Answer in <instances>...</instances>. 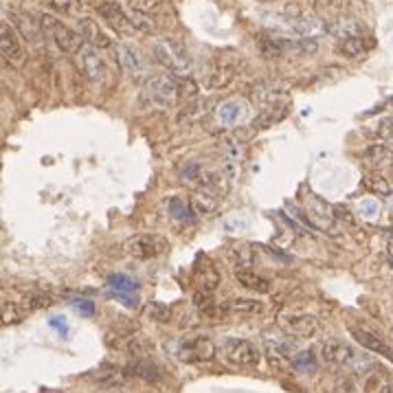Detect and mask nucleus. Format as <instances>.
<instances>
[{
	"instance_id": "nucleus-1",
	"label": "nucleus",
	"mask_w": 393,
	"mask_h": 393,
	"mask_svg": "<svg viewBox=\"0 0 393 393\" xmlns=\"http://www.w3.org/2000/svg\"><path fill=\"white\" fill-rule=\"evenodd\" d=\"M143 97L157 108H170L178 101V77L172 73L152 75L143 84Z\"/></svg>"
},
{
	"instance_id": "nucleus-2",
	"label": "nucleus",
	"mask_w": 393,
	"mask_h": 393,
	"mask_svg": "<svg viewBox=\"0 0 393 393\" xmlns=\"http://www.w3.org/2000/svg\"><path fill=\"white\" fill-rule=\"evenodd\" d=\"M154 57L172 73H187L192 68V55L176 40H159L154 44Z\"/></svg>"
},
{
	"instance_id": "nucleus-3",
	"label": "nucleus",
	"mask_w": 393,
	"mask_h": 393,
	"mask_svg": "<svg viewBox=\"0 0 393 393\" xmlns=\"http://www.w3.org/2000/svg\"><path fill=\"white\" fill-rule=\"evenodd\" d=\"M222 359L235 367H257L261 361L259 347L246 339H229L220 347Z\"/></svg>"
},
{
	"instance_id": "nucleus-4",
	"label": "nucleus",
	"mask_w": 393,
	"mask_h": 393,
	"mask_svg": "<svg viewBox=\"0 0 393 393\" xmlns=\"http://www.w3.org/2000/svg\"><path fill=\"white\" fill-rule=\"evenodd\" d=\"M123 248L130 257L154 259V257H159L168 251V240H165L163 235H157V233H141V235L130 237V240L123 244Z\"/></svg>"
},
{
	"instance_id": "nucleus-5",
	"label": "nucleus",
	"mask_w": 393,
	"mask_h": 393,
	"mask_svg": "<svg viewBox=\"0 0 393 393\" xmlns=\"http://www.w3.org/2000/svg\"><path fill=\"white\" fill-rule=\"evenodd\" d=\"M279 328L292 339H305L316 334L319 330V319L310 312H296V310H288V312L279 314Z\"/></svg>"
},
{
	"instance_id": "nucleus-6",
	"label": "nucleus",
	"mask_w": 393,
	"mask_h": 393,
	"mask_svg": "<svg viewBox=\"0 0 393 393\" xmlns=\"http://www.w3.org/2000/svg\"><path fill=\"white\" fill-rule=\"evenodd\" d=\"M117 57H119V64H121V68L125 70V75L132 79V81L145 84V81L152 77L148 64L143 62L141 53L134 49V46H130V44H125V42H119V46H117Z\"/></svg>"
},
{
	"instance_id": "nucleus-7",
	"label": "nucleus",
	"mask_w": 393,
	"mask_h": 393,
	"mask_svg": "<svg viewBox=\"0 0 393 393\" xmlns=\"http://www.w3.org/2000/svg\"><path fill=\"white\" fill-rule=\"evenodd\" d=\"M75 64L79 68V73L88 81H101L105 77V62H103L97 46H92V44L81 46V49L75 53Z\"/></svg>"
},
{
	"instance_id": "nucleus-8",
	"label": "nucleus",
	"mask_w": 393,
	"mask_h": 393,
	"mask_svg": "<svg viewBox=\"0 0 393 393\" xmlns=\"http://www.w3.org/2000/svg\"><path fill=\"white\" fill-rule=\"evenodd\" d=\"M42 27L46 31H51L53 40L57 42V46L64 53H77L81 46H84V44H81V42H84L81 33H77V31H73L70 27L62 25V22H59L57 18H53V16H42Z\"/></svg>"
},
{
	"instance_id": "nucleus-9",
	"label": "nucleus",
	"mask_w": 393,
	"mask_h": 393,
	"mask_svg": "<svg viewBox=\"0 0 393 393\" xmlns=\"http://www.w3.org/2000/svg\"><path fill=\"white\" fill-rule=\"evenodd\" d=\"M216 356V345L209 336H194L178 345V359L183 363H209Z\"/></svg>"
},
{
	"instance_id": "nucleus-10",
	"label": "nucleus",
	"mask_w": 393,
	"mask_h": 393,
	"mask_svg": "<svg viewBox=\"0 0 393 393\" xmlns=\"http://www.w3.org/2000/svg\"><path fill=\"white\" fill-rule=\"evenodd\" d=\"M305 218L314 229L330 231L336 216H334V209H332L328 202H323L319 196H312L305 202Z\"/></svg>"
},
{
	"instance_id": "nucleus-11",
	"label": "nucleus",
	"mask_w": 393,
	"mask_h": 393,
	"mask_svg": "<svg viewBox=\"0 0 393 393\" xmlns=\"http://www.w3.org/2000/svg\"><path fill=\"white\" fill-rule=\"evenodd\" d=\"M321 354H323V361L330 365H336V367H347L352 363H356V352L352 345H347L345 341L339 339H330L321 345Z\"/></svg>"
},
{
	"instance_id": "nucleus-12",
	"label": "nucleus",
	"mask_w": 393,
	"mask_h": 393,
	"mask_svg": "<svg viewBox=\"0 0 393 393\" xmlns=\"http://www.w3.org/2000/svg\"><path fill=\"white\" fill-rule=\"evenodd\" d=\"M0 49L7 62L20 66L22 59H25V51H22V42L18 38V33L11 29L7 22H3V29H0Z\"/></svg>"
},
{
	"instance_id": "nucleus-13",
	"label": "nucleus",
	"mask_w": 393,
	"mask_h": 393,
	"mask_svg": "<svg viewBox=\"0 0 393 393\" xmlns=\"http://www.w3.org/2000/svg\"><path fill=\"white\" fill-rule=\"evenodd\" d=\"M246 112H248L246 101H242V99H226V101H222L218 105L216 117H218V121L224 128H233V125H240L244 121Z\"/></svg>"
},
{
	"instance_id": "nucleus-14",
	"label": "nucleus",
	"mask_w": 393,
	"mask_h": 393,
	"mask_svg": "<svg viewBox=\"0 0 393 393\" xmlns=\"http://www.w3.org/2000/svg\"><path fill=\"white\" fill-rule=\"evenodd\" d=\"M99 14H101V18L105 20V25H110L114 31H119L121 35H128V33L137 31V29L132 27V22H130V18H128V14H125V9H121L119 5L101 3V5H99Z\"/></svg>"
},
{
	"instance_id": "nucleus-15",
	"label": "nucleus",
	"mask_w": 393,
	"mask_h": 393,
	"mask_svg": "<svg viewBox=\"0 0 393 393\" xmlns=\"http://www.w3.org/2000/svg\"><path fill=\"white\" fill-rule=\"evenodd\" d=\"M233 275H235V281L246 290H253L259 294H268L272 290V281L251 268H235Z\"/></svg>"
},
{
	"instance_id": "nucleus-16",
	"label": "nucleus",
	"mask_w": 393,
	"mask_h": 393,
	"mask_svg": "<svg viewBox=\"0 0 393 393\" xmlns=\"http://www.w3.org/2000/svg\"><path fill=\"white\" fill-rule=\"evenodd\" d=\"M363 163L372 170H387L393 165V150L385 143H376V145H369L363 152Z\"/></svg>"
},
{
	"instance_id": "nucleus-17",
	"label": "nucleus",
	"mask_w": 393,
	"mask_h": 393,
	"mask_svg": "<svg viewBox=\"0 0 393 393\" xmlns=\"http://www.w3.org/2000/svg\"><path fill=\"white\" fill-rule=\"evenodd\" d=\"M352 334H354V339L359 341L363 347H367V350H372V352H376V354H380V356H385V359H389L391 363H393V350L391 347H387V345L380 341L376 334H372V332L369 330H363V328H352Z\"/></svg>"
},
{
	"instance_id": "nucleus-18",
	"label": "nucleus",
	"mask_w": 393,
	"mask_h": 393,
	"mask_svg": "<svg viewBox=\"0 0 393 393\" xmlns=\"http://www.w3.org/2000/svg\"><path fill=\"white\" fill-rule=\"evenodd\" d=\"M128 374H132L141 380H148V383H159L161 380V367L150 361V359H137L132 365L128 367Z\"/></svg>"
},
{
	"instance_id": "nucleus-19",
	"label": "nucleus",
	"mask_w": 393,
	"mask_h": 393,
	"mask_svg": "<svg viewBox=\"0 0 393 393\" xmlns=\"http://www.w3.org/2000/svg\"><path fill=\"white\" fill-rule=\"evenodd\" d=\"M79 33H81V38H84V44H92V46H101V49H105V46H110V38L101 31L99 25H94L92 20H81L79 22Z\"/></svg>"
},
{
	"instance_id": "nucleus-20",
	"label": "nucleus",
	"mask_w": 393,
	"mask_h": 393,
	"mask_svg": "<svg viewBox=\"0 0 393 393\" xmlns=\"http://www.w3.org/2000/svg\"><path fill=\"white\" fill-rule=\"evenodd\" d=\"M266 354L272 363H285L292 361V356L296 354V345L292 341H266Z\"/></svg>"
},
{
	"instance_id": "nucleus-21",
	"label": "nucleus",
	"mask_w": 393,
	"mask_h": 393,
	"mask_svg": "<svg viewBox=\"0 0 393 393\" xmlns=\"http://www.w3.org/2000/svg\"><path fill=\"white\" fill-rule=\"evenodd\" d=\"M192 207L196 211V216H211V213L218 211L220 200L216 194L207 192V189H200V192L192 196Z\"/></svg>"
},
{
	"instance_id": "nucleus-22",
	"label": "nucleus",
	"mask_w": 393,
	"mask_h": 393,
	"mask_svg": "<svg viewBox=\"0 0 393 393\" xmlns=\"http://www.w3.org/2000/svg\"><path fill=\"white\" fill-rule=\"evenodd\" d=\"M16 20V27L20 29V33L25 35V40L33 42V44H40L44 40V35H42V25H38L29 14H16L14 16Z\"/></svg>"
},
{
	"instance_id": "nucleus-23",
	"label": "nucleus",
	"mask_w": 393,
	"mask_h": 393,
	"mask_svg": "<svg viewBox=\"0 0 393 393\" xmlns=\"http://www.w3.org/2000/svg\"><path fill=\"white\" fill-rule=\"evenodd\" d=\"M209 108H211L209 99H200V97L189 99V103L185 105L181 112H178V121H181V123H194V121H198V119L205 117L209 112Z\"/></svg>"
},
{
	"instance_id": "nucleus-24",
	"label": "nucleus",
	"mask_w": 393,
	"mask_h": 393,
	"mask_svg": "<svg viewBox=\"0 0 393 393\" xmlns=\"http://www.w3.org/2000/svg\"><path fill=\"white\" fill-rule=\"evenodd\" d=\"M170 216L178 222H194L196 211L192 207V202H185L181 198H172L170 200Z\"/></svg>"
},
{
	"instance_id": "nucleus-25",
	"label": "nucleus",
	"mask_w": 393,
	"mask_h": 393,
	"mask_svg": "<svg viewBox=\"0 0 393 393\" xmlns=\"http://www.w3.org/2000/svg\"><path fill=\"white\" fill-rule=\"evenodd\" d=\"M196 279H198V290L200 292H213V288H218V281H220V275L216 272L211 264H207V268H198L196 272Z\"/></svg>"
},
{
	"instance_id": "nucleus-26",
	"label": "nucleus",
	"mask_w": 393,
	"mask_h": 393,
	"mask_svg": "<svg viewBox=\"0 0 393 393\" xmlns=\"http://www.w3.org/2000/svg\"><path fill=\"white\" fill-rule=\"evenodd\" d=\"M125 14H128L130 22H132V27H134L137 31H143V33H157V31H159L157 22H154L150 16L143 14V11H139L137 7L125 9Z\"/></svg>"
},
{
	"instance_id": "nucleus-27",
	"label": "nucleus",
	"mask_w": 393,
	"mask_h": 393,
	"mask_svg": "<svg viewBox=\"0 0 393 393\" xmlns=\"http://www.w3.org/2000/svg\"><path fill=\"white\" fill-rule=\"evenodd\" d=\"M292 367L296 369V372H303V374H312L316 372V359H314V354L310 352V350H299L294 356H292Z\"/></svg>"
},
{
	"instance_id": "nucleus-28",
	"label": "nucleus",
	"mask_w": 393,
	"mask_h": 393,
	"mask_svg": "<svg viewBox=\"0 0 393 393\" xmlns=\"http://www.w3.org/2000/svg\"><path fill=\"white\" fill-rule=\"evenodd\" d=\"M332 31H334L341 40H347V38H361L363 35V29L359 27V22L354 20H345L341 18L336 25H332Z\"/></svg>"
},
{
	"instance_id": "nucleus-29",
	"label": "nucleus",
	"mask_w": 393,
	"mask_h": 393,
	"mask_svg": "<svg viewBox=\"0 0 393 393\" xmlns=\"http://www.w3.org/2000/svg\"><path fill=\"white\" fill-rule=\"evenodd\" d=\"M108 285H110L114 292H125V294H132L139 288V283L132 277L123 275V272H119V275H110L108 277Z\"/></svg>"
},
{
	"instance_id": "nucleus-30",
	"label": "nucleus",
	"mask_w": 393,
	"mask_h": 393,
	"mask_svg": "<svg viewBox=\"0 0 393 393\" xmlns=\"http://www.w3.org/2000/svg\"><path fill=\"white\" fill-rule=\"evenodd\" d=\"M229 310L237 314H259L261 310H264V305L255 299H235L229 303Z\"/></svg>"
},
{
	"instance_id": "nucleus-31",
	"label": "nucleus",
	"mask_w": 393,
	"mask_h": 393,
	"mask_svg": "<svg viewBox=\"0 0 393 393\" xmlns=\"http://www.w3.org/2000/svg\"><path fill=\"white\" fill-rule=\"evenodd\" d=\"M231 77H233V68H231V66H218V68L211 73V77H209L207 84H209V88H220V86H224V84H229Z\"/></svg>"
},
{
	"instance_id": "nucleus-32",
	"label": "nucleus",
	"mask_w": 393,
	"mask_h": 393,
	"mask_svg": "<svg viewBox=\"0 0 393 393\" xmlns=\"http://www.w3.org/2000/svg\"><path fill=\"white\" fill-rule=\"evenodd\" d=\"M341 53L347 55V57H356L361 55L365 51V38L361 35V38H347V40H341Z\"/></svg>"
},
{
	"instance_id": "nucleus-33",
	"label": "nucleus",
	"mask_w": 393,
	"mask_h": 393,
	"mask_svg": "<svg viewBox=\"0 0 393 393\" xmlns=\"http://www.w3.org/2000/svg\"><path fill=\"white\" fill-rule=\"evenodd\" d=\"M198 84L192 77H178V99H196Z\"/></svg>"
},
{
	"instance_id": "nucleus-34",
	"label": "nucleus",
	"mask_w": 393,
	"mask_h": 393,
	"mask_svg": "<svg viewBox=\"0 0 393 393\" xmlns=\"http://www.w3.org/2000/svg\"><path fill=\"white\" fill-rule=\"evenodd\" d=\"M251 248H253V246H248V244H237V246L233 248L231 257L237 259V268H248V266H251V261H253Z\"/></svg>"
},
{
	"instance_id": "nucleus-35",
	"label": "nucleus",
	"mask_w": 393,
	"mask_h": 393,
	"mask_svg": "<svg viewBox=\"0 0 393 393\" xmlns=\"http://www.w3.org/2000/svg\"><path fill=\"white\" fill-rule=\"evenodd\" d=\"M130 352H132V356H137V359H150L154 347L148 339H134V341H130Z\"/></svg>"
},
{
	"instance_id": "nucleus-36",
	"label": "nucleus",
	"mask_w": 393,
	"mask_h": 393,
	"mask_svg": "<svg viewBox=\"0 0 393 393\" xmlns=\"http://www.w3.org/2000/svg\"><path fill=\"white\" fill-rule=\"evenodd\" d=\"M42 3L55 11H62V14H75L79 9V0H42Z\"/></svg>"
},
{
	"instance_id": "nucleus-37",
	"label": "nucleus",
	"mask_w": 393,
	"mask_h": 393,
	"mask_svg": "<svg viewBox=\"0 0 393 393\" xmlns=\"http://www.w3.org/2000/svg\"><path fill=\"white\" fill-rule=\"evenodd\" d=\"M365 187H367V189H372V192H376V194H389V183L385 181L383 176H372V178H367V181H365Z\"/></svg>"
},
{
	"instance_id": "nucleus-38",
	"label": "nucleus",
	"mask_w": 393,
	"mask_h": 393,
	"mask_svg": "<svg viewBox=\"0 0 393 393\" xmlns=\"http://www.w3.org/2000/svg\"><path fill=\"white\" fill-rule=\"evenodd\" d=\"M170 314H172V310L165 303H152V308H150V316L154 321H159V323H165V321L170 319Z\"/></svg>"
},
{
	"instance_id": "nucleus-39",
	"label": "nucleus",
	"mask_w": 393,
	"mask_h": 393,
	"mask_svg": "<svg viewBox=\"0 0 393 393\" xmlns=\"http://www.w3.org/2000/svg\"><path fill=\"white\" fill-rule=\"evenodd\" d=\"M70 303H73L75 312L81 314V316H92V314H94V305H92V301H88V299H73Z\"/></svg>"
},
{
	"instance_id": "nucleus-40",
	"label": "nucleus",
	"mask_w": 393,
	"mask_h": 393,
	"mask_svg": "<svg viewBox=\"0 0 393 393\" xmlns=\"http://www.w3.org/2000/svg\"><path fill=\"white\" fill-rule=\"evenodd\" d=\"M49 325H51L53 330H57L62 336L68 334V321H66L64 316H51V319H49Z\"/></svg>"
},
{
	"instance_id": "nucleus-41",
	"label": "nucleus",
	"mask_w": 393,
	"mask_h": 393,
	"mask_svg": "<svg viewBox=\"0 0 393 393\" xmlns=\"http://www.w3.org/2000/svg\"><path fill=\"white\" fill-rule=\"evenodd\" d=\"M389 253L393 255V237H391V240H389Z\"/></svg>"
},
{
	"instance_id": "nucleus-42",
	"label": "nucleus",
	"mask_w": 393,
	"mask_h": 393,
	"mask_svg": "<svg viewBox=\"0 0 393 393\" xmlns=\"http://www.w3.org/2000/svg\"><path fill=\"white\" fill-rule=\"evenodd\" d=\"M387 393H393V383H389V385H387Z\"/></svg>"
},
{
	"instance_id": "nucleus-43",
	"label": "nucleus",
	"mask_w": 393,
	"mask_h": 393,
	"mask_svg": "<svg viewBox=\"0 0 393 393\" xmlns=\"http://www.w3.org/2000/svg\"><path fill=\"white\" fill-rule=\"evenodd\" d=\"M391 123H393V119H391Z\"/></svg>"
}]
</instances>
